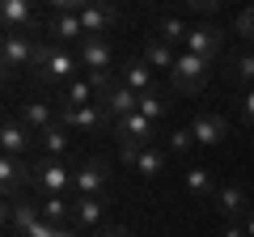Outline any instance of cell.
<instances>
[{
  "label": "cell",
  "instance_id": "obj_14",
  "mask_svg": "<svg viewBox=\"0 0 254 237\" xmlns=\"http://www.w3.org/2000/svg\"><path fill=\"white\" fill-rule=\"evenodd\" d=\"M60 123L64 127H76V131H98V127H106V123H115V118L93 102V106H81V110H60Z\"/></svg>",
  "mask_w": 254,
  "mask_h": 237
},
{
  "label": "cell",
  "instance_id": "obj_6",
  "mask_svg": "<svg viewBox=\"0 0 254 237\" xmlns=\"http://www.w3.org/2000/svg\"><path fill=\"white\" fill-rule=\"evenodd\" d=\"M0 186H4L9 199H17L21 191L34 186V165L21 161V157H0Z\"/></svg>",
  "mask_w": 254,
  "mask_h": 237
},
{
  "label": "cell",
  "instance_id": "obj_3",
  "mask_svg": "<svg viewBox=\"0 0 254 237\" xmlns=\"http://www.w3.org/2000/svg\"><path fill=\"white\" fill-rule=\"evenodd\" d=\"M72 182H76V170H68L64 157H43V161H34V186L43 195H68Z\"/></svg>",
  "mask_w": 254,
  "mask_h": 237
},
{
  "label": "cell",
  "instance_id": "obj_27",
  "mask_svg": "<svg viewBox=\"0 0 254 237\" xmlns=\"http://www.w3.org/2000/svg\"><path fill=\"white\" fill-rule=\"evenodd\" d=\"M131 170H136V174H144V178H157V174H161L165 170V153H161V148H140V157H136V165H131Z\"/></svg>",
  "mask_w": 254,
  "mask_h": 237
},
{
  "label": "cell",
  "instance_id": "obj_13",
  "mask_svg": "<svg viewBox=\"0 0 254 237\" xmlns=\"http://www.w3.org/2000/svg\"><path fill=\"white\" fill-rule=\"evenodd\" d=\"M55 118H60V115H55L51 102H43V98H26V102L17 106V123H21L26 131H34V136H38V131H47Z\"/></svg>",
  "mask_w": 254,
  "mask_h": 237
},
{
  "label": "cell",
  "instance_id": "obj_1",
  "mask_svg": "<svg viewBox=\"0 0 254 237\" xmlns=\"http://www.w3.org/2000/svg\"><path fill=\"white\" fill-rule=\"evenodd\" d=\"M76 72H81V55L76 51H68V47H60V43H51V38H43L38 43V59H34V81H43V85H68V81H76Z\"/></svg>",
  "mask_w": 254,
  "mask_h": 237
},
{
  "label": "cell",
  "instance_id": "obj_2",
  "mask_svg": "<svg viewBox=\"0 0 254 237\" xmlns=\"http://www.w3.org/2000/svg\"><path fill=\"white\" fill-rule=\"evenodd\" d=\"M208 76H212V64H208V59L182 51V55H178V68L170 72V85H174V93H187V98H190V93H203Z\"/></svg>",
  "mask_w": 254,
  "mask_h": 237
},
{
  "label": "cell",
  "instance_id": "obj_31",
  "mask_svg": "<svg viewBox=\"0 0 254 237\" xmlns=\"http://www.w3.org/2000/svg\"><path fill=\"white\" fill-rule=\"evenodd\" d=\"M21 237H60V225H51V220H38L30 233H21Z\"/></svg>",
  "mask_w": 254,
  "mask_h": 237
},
{
  "label": "cell",
  "instance_id": "obj_26",
  "mask_svg": "<svg viewBox=\"0 0 254 237\" xmlns=\"http://www.w3.org/2000/svg\"><path fill=\"white\" fill-rule=\"evenodd\" d=\"M182 182H187V191H190V195H203V199H216V191H220V186L212 182V174H208V170H199V165L182 174Z\"/></svg>",
  "mask_w": 254,
  "mask_h": 237
},
{
  "label": "cell",
  "instance_id": "obj_12",
  "mask_svg": "<svg viewBox=\"0 0 254 237\" xmlns=\"http://www.w3.org/2000/svg\"><path fill=\"white\" fill-rule=\"evenodd\" d=\"M98 98H102L98 85H93L89 76H76V81H68L60 89V98H55V102H60V110H81V106H93Z\"/></svg>",
  "mask_w": 254,
  "mask_h": 237
},
{
  "label": "cell",
  "instance_id": "obj_23",
  "mask_svg": "<svg viewBox=\"0 0 254 237\" xmlns=\"http://www.w3.org/2000/svg\"><path fill=\"white\" fill-rule=\"evenodd\" d=\"M34 144L43 148L47 157H64V153H68V127H64L60 118H55L47 131H38V136H34Z\"/></svg>",
  "mask_w": 254,
  "mask_h": 237
},
{
  "label": "cell",
  "instance_id": "obj_22",
  "mask_svg": "<svg viewBox=\"0 0 254 237\" xmlns=\"http://www.w3.org/2000/svg\"><path fill=\"white\" fill-rule=\"evenodd\" d=\"M72 216H76V199H72V195H47V199H43V220H51V225H68Z\"/></svg>",
  "mask_w": 254,
  "mask_h": 237
},
{
  "label": "cell",
  "instance_id": "obj_11",
  "mask_svg": "<svg viewBox=\"0 0 254 237\" xmlns=\"http://www.w3.org/2000/svg\"><path fill=\"white\" fill-rule=\"evenodd\" d=\"M115 136L119 144H140V148H153V118H144L136 110V115H127L115 123Z\"/></svg>",
  "mask_w": 254,
  "mask_h": 237
},
{
  "label": "cell",
  "instance_id": "obj_36",
  "mask_svg": "<svg viewBox=\"0 0 254 237\" xmlns=\"http://www.w3.org/2000/svg\"><path fill=\"white\" fill-rule=\"evenodd\" d=\"M98 237H131V229H127V225H106Z\"/></svg>",
  "mask_w": 254,
  "mask_h": 237
},
{
  "label": "cell",
  "instance_id": "obj_25",
  "mask_svg": "<svg viewBox=\"0 0 254 237\" xmlns=\"http://www.w3.org/2000/svg\"><path fill=\"white\" fill-rule=\"evenodd\" d=\"M187 34H190V26L182 17H161L157 21V38H161L165 47H178V43L187 47Z\"/></svg>",
  "mask_w": 254,
  "mask_h": 237
},
{
  "label": "cell",
  "instance_id": "obj_20",
  "mask_svg": "<svg viewBox=\"0 0 254 237\" xmlns=\"http://www.w3.org/2000/svg\"><path fill=\"white\" fill-rule=\"evenodd\" d=\"M190 131H195V144H225L229 140V123L220 115H199L190 123Z\"/></svg>",
  "mask_w": 254,
  "mask_h": 237
},
{
  "label": "cell",
  "instance_id": "obj_32",
  "mask_svg": "<svg viewBox=\"0 0 254 237\" xmlns=\"http://www.w3.org/2000/svg\"><path fill=\"white\" fill-rule=\"evenodd\" d=\"M237 34H242V38H254V4L237 17Z\"/></svg>",
  "mask_w": 254,
  "mask_h": 237
},
{
  "label": "cell",
  "instance_id": "obj_10",
  "mask_svg": "<svg viewBox=\"0 0 254 237\" xmlns=\"http://www.w3.org/2000/svg\"><path fill=\"white\" fill-rule=\"evenodd\" d=\"M98 106L119 123V118H127V115H136V110H140V93H131L127 85H119V81H115V85H110V89L98 98Z\"/></svg>",
  "mask_w": 254,
  "mask_h": 237
},
{
  "label": "cell",
  "instance_id": "obj_7",
  "mask_svg": "<svg viewBox=\"0 0 254 237\" xmlns=\"http://www.w3.org/2000/svg\"><path fill=\"white\" fill-rule=\"evenodd\" d=\"M4 220H9V229L21 237V233H30V229L43 220V203H34L30 195H17V199L4 203Z\"/></svg>",
  "mask_w": 254,
  "mask_h": 237
},
{
  "label": "cell",
  "instance_id": "obj_35",
  "mask_svg": "<svg viewBox=\"0 0 254 237\" xmlns=\"http://www.w3.org/2000/svg\"><path fill=\"white\" fill-rule=\"evenodd\" d=\"M220 237H246V225H237V220H225V229H220Z\"/></svg>",
  "mask_w": 254,
  "mask_h": 237
},
{
  "label": "cell",
  "instance_id": "obj_33",
  "mask_svg": "<svg viewBox=\"0 0 254 237\" xmlns=\"http://www.w3.org/2000/svg\"><path fill=\"white\" fill-rule=\"evenodd\" d=\"M242 123L254 127V89H246V98H242Z\"/></svg>",
  "mask_w": 254,
  "mask_h": 237
},
{
  "label": "cell",
  "instance_id": "obj_4",
  "mask_svg": "<svg viewBox=\"0 0 254 237\" xmlns=\"http://www.w3.org/2000/svg\"><path fill=\"white\" fill-rule=\"evenodd\" d=\"M34 59H38V38L34 34H4V43H0L4 76L21 72V68H34Z\"/></svg>",
  "mask_w": 254,
  "mask_h": 237
},
{
  "label": "cell",
  "instance_id": "obj_15",
  "mask_svg": "<svg viewBox=\"0 0 254 237\" xmlns=\"http://www.w3.org/2000/svg\"><path fill=\"white\" fill-rule=\"evenodd\" d=\"M212 203H216V212H220L225 220H237V225H242V220L250 216V199H246V191H242V186H220Z\"/></svg>",
  "mask_w": 254,
  "mask_h": 237
},
{
  "label": "cell",
  "instance_id": "obj_29",
  "mask_svg": "<svg viewBox=\"0 0 254 237\" xmlns=\"http://www.w3.org/2000/svg\"><path fill=\"white\" fill-rule=\"evenodd\" d=\"M190 148H195V131L190 127H178V131H170V153H190Z\"/></svg>",
  "mask_w": 254,
  "mask_h": 237
},
{
  "label": "cell",
  "instance_id": "obj_19",
  "mask_svg": "<svg viewBox=\"0 0 254 237\" xmlns=\"http://www.w3.org/2000/svg\"><path fill=\"white\" fill-rule=\"evenodd\" d=\"M30 144H34V131H26L17 118H9V123L0 127V153H4V157H21V161H26V148Z\"/></svg>",
  "mask_w": 254,
  "mask_h": 237
},
{
  "label": "cell",
  "instance_id": "obj_37",
  "mask_svg": "<svg viewBox=\"0 0 254 237\" xmlns=\"http://www.w3.org/2000/svg\"><path fill=\"white\" fill-rule=\"evenodd\" d=\"M242 225H246V237H254V208H250V216H246Z\"/></svg>",
  "mask_w": 254,
  "mask_h": 237
},
{
  "label": "cell",
  "instance_id": "obj_21",
  "mask_svg": "<svg viewBox=\"0 0 254 237\" xmlns=\"http://www.w3.org/2000/svg\"><path fill=\"white\" fill-rule=\"evenodd\" d=\"M76 229H93L106 220V199L102 195H76Z\"/></svg>",
  "mask_w": 254,
  "mask_h": 237
},
{
  "label": "cell",
  "instance_id": "obj_24",
  "mask_svg": "<svg viewBox=\"0 0 254 237\" xmlns=\"http://www.w3.org/2000/svg\"><path fill=\"white\" fill-rule=\"evenodd\" d=\"M140 59H144L153 72H157V68H165V72H174V68H178V51H174V47H165L161 38H153V43L144 47V55H140Z\"/></svg>",
  "mask_w": 254,
  "mask_h": 237
},
{
  "label": "cell",
  "instance_id": "obj_16",
  "mask_svg": "<svg viewBox=\"0 0 254 237\" xmlns=\"http://www.w3.org/2000/svg\"><path fill=\"white\" fill-rule=\"evenodd\" d=\"M47 34H51V43H81L85 38V26H81V13H51V21H47Z\"/></svg>",
  "mask_w": 254,
  "mask_h": 237
},
{
  "label": "cell",
  "instance_id": "obj_8",
  "mask_svg": "<svg viewBox=\"0 0 254 237\" xmlns=\"http://www.w3.org/2000/svg\"><path fill=\"white\" fill-rule=\"evenodd\" d=\"M106 182H110L106 161H102V157H89V161L76 165V182H72V191H76V195H102V191H106Z\"/></svg>",
  "mask_w": 254,
  "mask_h": 237
},
{
  "label": "cell",
  "instance_id": "obj_9",
  "mask_svg": "<svg viewBox=\"0 0 254 237\" xmlns=\"http://www.w3.org/2000/svg\"><path fill=\"white\" fill-rule=\"evenodd\" d=\"M0 26H4V34H34L38 21H34L30 0H4L0 4Z\"/></svg>",
  "mask_w": 254,
  "mask_h": 237
},
{
  "label": "cell",
  "instance_id": "obj_18",
  "mask_svg": "<svg viewBox=\"0 0 254 237\" xmlns=\"http://www.w3.org/2000/svg\"><path fill=\"white\" fill-rule=\"evenodd\" d=\"M115 21H119V9H115V4H102V0H89V4H85V13H81L85 34H98V38L106 34Z\"/></svg>",
  "mask_w": 254,
  "mask_h": 237
},
{
  "label": "cell",
  "instance_id": "obj_5",
  "mask_svg": "<svg viewBox=\"0 0 254 237\" xmlns=\"http://www.w3.org/2000/svg\"><path fill=\"white\" fill-rule=\"evenodd\" d=\"M187 51L199 55V59H208V64H216L220 51H225V30H220V26H190Z\"/></svg>",
  "mask_w": 254,
  "mask_h": 237
},
{
  "label": "cell",
  "instance_id": "obj_34",
  "mask_svg": "<svg viewBox=\"0 0 254 237\" xmlns=\"http://www.w3.org/2000/svg\"><path fill=\"white\" fill-rule=\"evenodd\" d=\"M190 13H216V0H187Z\"/></svg>",
  "mask_w": 254,
  "mask_h": 237
},
{
  "label": "cell",
  "instance_id": "obj_28",
  "mask_svg": "<svg viewBox=\"0 0 254 237\" xmlns=\"http://www.w3.org/2000/svg\"><path fill=\"white\" fill-rule=\"evenodd\" d=\"M165 110H170V102H165L161 98V93H140V115H144V118H153V123H157V118H165Z\"/></svg>",
  "mask_w": 254,
  "mask_h": 237
},
{
  "label": "cell",
  "instance_id": "obj_17",
  "mask_svg": "<svg viewBox=\"0 0 254 237\" xmlns=\"http://www.w3.org/2000/svg\"><path fill=\"white\" fill-rule=\"evenodd\" d=\"M119 85H127L131 93H153L157 76H153V68H148L144 59H127V64L119 68Z\"/></svg>",
  "mask_w": 254,
  "mask_h": 237
},
{
  "label": "cell",
  "instance_id": "obj_30",
  "mask_svg": "<svg viewBox=\"0 0 254 237\" xmlns=\"http://www.w3.org/2000/svg\"><path fill=\"white\" fill-rule=\"evenodd\" d=\"M233 76H237L242 85H250V89H254V51H250V55H237V64H233Z\"/></svg>",
  "mask_w": 254,
  "mask_h": 237
}]
</instances>
